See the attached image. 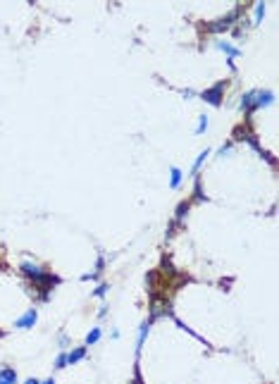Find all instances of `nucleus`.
Returning <instances> with one entry per match:
<instances>
[{
  "instance_id": "5",
  "label": "nucleus",
  "mask_w": 279,
  "mask_h": 384,
  "mask_svg": "<svg viewBox=\"0 0 279 384\" xmlns=\"http://www.w3.org/2000/svg\"><path fill=\"white\" fill-rule=\"evenodd\" d=\"M22 272L27 274V277H33V282H36V279L43 274V270H41L38 265H33V263H24V265H22Z\"/></svg>"
},
{
  "instance_id": "8",
  "label": "nucleus",
  "mask_w": 279,
  "mask_h": 384,
  "mask_svg": "<svg viewBox=\"0 0 279 384\" xmlns=\"http://www.w3.org/2000/svg\"><path fill=\"white\" fill-rule=\"evenodd\" d=\"M98 339H100V329L96 327V329H91V332H88V336H86V344L91 346V344H96Z\"/></svg>"
},
{
  "instance_id": "12",
  "label": "nucleus",
  "mask_w": 279,
  "mask_h": 384,
  "mask_svg": "<svg viewBox=\"0 0 279 384\" xmlns=\"http://www.w3.org/2000/svg\"><path fill=\"white\" fill-rule=\"evenodd\" d=\"M205 127H208V117L203 115V117H200V122H198V129H196V132L200 134V132H205Z\"/></svg>"
},
{
  "instance_id": "2",
  "label": "nucleus",
  "mask_w": 279,
  "mask_h": 384,
  "mask_svg": "<svg viewBox=\"0 0 279 384\" xmlns=\"http://www.w3.org/2000/svg\"><path fill=\"white\" fill-rule=\"evenodd\" d=\"M239 17V10H234V12H229L224 19H220V22H215V24H208V31H227V29H231V24H234V19Z\"/></svg>"
},
{
  "instance_id": "13",
  "label": "nucleus",
  "mask_w": 279,
  "mask_h": 384,
  "mask_svg": "<svg viewBox=\"0 0 279 384\" xmlns=\"http://www.w3.org/2000/svg\"><path fill=\"white\" fill-rule=\"evenodd\" d=\"M186 210H189V203H181V205H179V210H177V219L184 217V213H186Z\"/></svg>"
},
{
  "instance_id": "7",
  "label": "nucleus",
  "mask_w": 279,
  "mask_h": 384,
  "mask_svg": "<svg viewBox=\"0 0 279 384\" xmlns=\"http://www.w3.org/2000/svg\"><path fill=\"white\" fill-rule=\"evenodd\" d=\"M148 329H150V320L141 325V332H139V346H136L139 351H141V349H143V341H146V336H148Z\"/></svg>"
},
{
  "instance_id": "6",
  "label": "nucleus",
  "mask_w": 279,
  "mask_h": 384,
  "mask_svg": "<svg viewBox=\"0 0 279 384\" xmlns=\"http://www.w3.org/2000/svg\"><path fill=\"white\" fill-rule=\"evenodd\" d=\"M84 356H86V349L82 346V349H77V351H69V353H67V363H69V365H74V363H79Z\"/></svg>"
},
{
  "instance_id": "10",
  "label": "nucleus",
  "mask_w": 279,
  "mask_h": 384,
  "mask_svg": "<svg viewBox=\"0 0 279 384\" xmlns=\"http://www.w3.org/2000/svg\"><path fill=\"white\" fill-rule=\"evenodd\" d=\"M208 155H210V150H208V148H205V150H203V153H200V155H198V158H196V163H194V172H198V167H200V165H203V160H205V158H208Z\"/></svg>"
},
{
  "instance_id": "3",
  "label": "nucleus",
  "mask_w": 279,
  "mask_h": 384,
  "mask_svg": "<svg viewBox=\"0 0 279 384\" xmlns=\"http://www.w3.org/2000/svg\"><path fill=\"white\" fill-rule=\"evenodd\" d=\"M36 325V310L31 308V310H27L17 322H15V327H19V329H29V327H33Z\"/></svg>"
},
{
  "instance_id": "1",
  "label": "nucleus",
  "mask_w": 279,
  "mask_h": 384,
  "mask_svg": "<svg viewBox=\"0 0 279 384\" xmlns=\"http://www.w3.org/2000/svg\"><path fill=\"white\" fill-rule=\"evenodd\" d=\"M222 91H224V83H215L213 88L203 91V100H208L213 105H220L222 103Z\"/></svg>"
},
{
  "instance_id": "9",
  "label": "nucleus",
  "mask_w": 279,
  "mask_h": 384,
  "mask_svg": "<svg viewBox=\"0 0 279 384\" xmlns=\"http://www.w3.org/2000/svg\"><path fill=\"white\" fill-rule=\"evenodd\" d=\"M179 182H181V172H179L177 167H172V189H177Z\"/></svg>"
},
{
  "instance_id": "17",
  "label": "nucleus",
  "mask_w": 279,
  "mask_h": 384,
  "mask_svg": "<svg viewBox=\"0 0 279 384\" xmlns=\"http://www.w3.org/2000/svg\"><path fill=\"white\" fill-rule=\"evenodd\" d=\"M43 384H55V382H53V380H46V382H43Z\"/></svg>"
},
{
  "instance_id": "14",
  "label": "nucleus",
  "mask_w": 279,
  "mask_h": 384,
  "mask_svg": "<svg viewBox=\"0 0 279 384\" xmlns=\"http://www.w3.org/2000/svg\"><path fill=\"white\" fill-rule=\"evenodd\" d=\"M67 365V353H62V356L57 358V363H55V367H65Z\"/></svg>"
},
{
  "instance_id": "15",
  "label": "nucleus",
  "mask_w": 279,
  "mask_h": 384,
  "mask_svg": "<svg viewBox=\"0 0 279 384\" xmlns=\"http://www.w3.org/2000/svg\"><path fill=\"white\" fill-rule=\"evenodd\" d=\"M105 289H108L105 284H103V286H98V289H96V296H103V294H105Z\"/></svg>"
},
{
  "instance_id": "4",
  "label": "nucleus",
  "mask_w": 279,
  "mask_h": 384,
  "mask_svg": "<svg viewBox=\"0 0 279 384\" xmlns=\"http://www.w3.org/2000/svg\"><path fill=\"white\" fill-rule=\"evenodd\" d=\"M0 384H17V372L12 367H2L0 370Z\"/></svg>"
},
{
  "instance_id": "11",
  "label": "nucleus",
  "mask_w": 279,
  "mask_h": 384,
  "mask_svg": "<svg viewBox=\"0 0 279 384\" xmlns=\"http://www.w3.org/2000/svg\"><path fill=\"white\" fill-rule=\"evenodd\" d=\"M220 48H222L224 53H229V55H231V57H234V55H239V50H236V48H231L229 43H220Z\"/></svg>"
},
{
  "instance_id": "16",
  "label": "nucleus",
  "mask_w": 279,
  "mask_h": 384,
  "mask_svg": "<svg viewBox=\"0 0 279 384\" xmlns=\"http://www.w3.org/2000/svg\"><path fill=\"white\" fill-rule=\"evenodd\" d=\"M24 384H38V382H36V380H27V382H24Z\"/></svg>"
}]
</instances>
